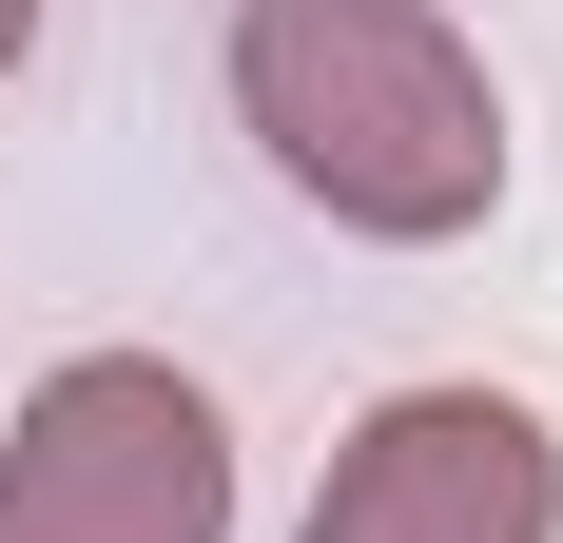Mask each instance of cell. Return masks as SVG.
I'll return each instance as SVG.
<instances>
[{"label":"cell","instance_id":"277c9868","mask_svg":"<svg viewBox=\"0 0 563 543\" xmlns=\"http://www.w3.org/2000/svg\"><path fill=\"white\" fill-rule=\"evenodd\" d=\"M20 40H40V0H0V78H20Z\"/></svg>","mask_w":563,"mask_h":543},{"label":"cell","instance_id":"3957f363","mask_svg":"<svg viewBox=\"0 0 563 543\" xmlns=\"http://www.w3.org/2000/svg\"><path fill=\"white\" fill-rule=\"evenodd\" d=\"M311 543H563V446L506 388H389L331 446Z\"/></svg>","mask_w":563,"mask_h":543},{"label":"cell","instance_id":"6da1fadb","mask_svg":"<svg viewBox=\"0 0 563 543\" xmlns=\"http://www.w3.org/2000/svg\"><path fill=\"white\" fill-rule=\"evenodd\" d=\"M233 117L331 233H389V253L486 233L506 195V98L448 0H233Z\"/></svg>","mask_w":563,"mask_h":543},{"label":"cell","instance_id":"7a4b0ae2","mask_svg":"<svg viewBox=\"0 0 563 543\" xmlns=\"http://www.w3.org/2000/svg\"><path fill=\"white\" fill-rule=\"evenodd\" d=\"M0 543H233V428H214V388L156 369V350H78L58 388H20Z\"/></svg>","mask_w":563,"mask_h":543}]
</instances>
